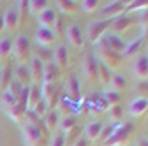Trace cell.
Wrapping results in <instances>:
<instances>
[{
    "mask_svg": "<svg viewBox=\"0 0 148 146\" xmlns=\"http://www.w3.org/2000/svg\"><path fill=\"white\" fill-rule=\"evenodd\" d=\"M60 120H62V116H60L58 109H49L48 115L42 118L44 127H46V132H53V134L57 132L58 130V125H60Z\"/></svg>",
    "mask_w": 148,
    "mask_h": 146,
    "instance_id": "e0dca14e",
    "label": "cell"
},
{
    "mask_svg": "<svg viewBox=\"0 0 148 146\" xmlns=\"http://www.w3.org/2000/svg\"><path fill=\"white\" fill-rule=\"evenodd\" d=\"M5 28H4V18L2 16H0V32H4Z\"/></svg>",
    "mask_w": 148,
    "mask_h": 146,
    "instance_id": "681fc988",
    "label": "cell"
},
{
    "mask_svg": "<svg viewBox=\"0 0 148 146\" xmlns=\"http://www.w3.org/2000/svg\"><path fill=\"white\" fill-rule=\"evenodd\" d=\"M32 111H34V113H35L37 116H39V118L42 120V118H44V116L48 115V111H49V107H48V104H46V100H42V99H41L39 102H37V104H35V107L32 109Z\"/></svg>",
    "mask_w": 148,
    "mask_h": 146,
    "instance_id": "ab89813d",
    "label": "cell"
},
{
    "mask_svg": "<svg viewBox=\"0 0 148 146\" xmlns=\"http://www.w3.org/2000/svg\"><path fill=\"white\" fill-rule=\"evenodd\" d=\"M101 4H102V2H99V0H81V2H79V7H81L85 12H95V11L101 9Z\"/></svg>",
    "mask_w": 148,
    "mask_h": 146,
    "instance_id": "d590c367",
    "label": "cell"
},
{
    "mask_svg": "<svg viewBox=\"0 0 148 146\" xmlns=\"http://www.w3.org/2000/svg\"><path fill=\"white\" fill-rule=\"evenodd\" d=\"M0 81H2V70H0Z\"/></svg>",
    "mask_w": 148,
    "mask_h": 146,
    "instance_id": "f907efd6",
    "label": "cell"
},
{
    "mask_svg": "<svg viewBox=\"0 0 148 146\" xmlns=\"http://www.w3.org/2000/svg\"><path fill=\"white\" fill-rule=\"evenodd\" d=\"M53 63L57 65L60 70L69 65V51H67L65 46H58L57 49L53 51Z\"/></svg>",
    "mask_w": 148,
    "mask_h": 146,
    "instance_id": "44dd1931",
    "label": "cell"
},
{
    "mask_svg": "<svg viewBox=\"0 0 148 146\" xmlns=\"http://www.w3.org/2000/svg\"><path fill=\"white\" fill-rule=\"evenodd\" d=\"M65 88H67V95H69L71 99H74V100H76V99L79 97V93H81V90H79V79L74 76V74H71V76L67 78Z\"/></svg>",
    "mask_w": 148,
    "mask_h": 146,
    "instance_id": "cb8c5ba5",
    "label": "cell"
},
{
    "mask_svg": "<svg viewBox=\"0 0 148 146\" xmlns=\"http://www.w3.org/2000/svg\"><path fill=\"white\" fill-rule=\"evenodd\" d=\"M2 18H4V28L9 30V32L18 30V27H20V23H21L20 14H18V9H16V7L7 9V11L2 14Z\"/></svg>",
    "mask_w": 148,
    "mask_h": 146,
    "instance_id": "2e32d148",
    "label": "cell"
},
{
    "mask_svg": "<svg viewBox=\"0 0 148 146\" xmlns=\"http://www.w3.org/2000/svg\"><path fill=\"white\" fill-rule=\"evenodd\" d=\"M115 127H116V123H109V125H104V129H102V132H101V137H99L101 144L111 137V134H113V130H115Z\"/></svg>",
    "mask_w": 148,
    "mask_h": 146,
    "instance_id": "60d3db41",
    "label": "cell"
},
{
    "mask_svg": "<svg viewBox=\"0 0 148 146\" xmlns=\"http://www.w3.org/2000/svg\"><path fill=\"white\" fill-rule=\"evenodd\" d=\"M12 46H14V41L9 39V37L0 41V58H2V60L9 58L11 55H12Z\"/></svg>",
    "mask_w": 148,
    "mask_h": 146,
    "instance_id": "1f68e13d",
    "label": "cell"
},
{
    "mask_svg": "<svg viewBox=\"0 0 148 146\" xmlns=\"http://www.w3.org/2000/svg\"><path fill=\"white\" fill-rule=\"evenodd\" d=\"M138 23H139L141 30H145V28L148 27V9H145V11H141V12H139V18H138Z\"/></svg>",
    "mask_w": 148,
    "mask_h": 146,
    "instance_id": "f6af8a7d",
    "label": "cell"
},
{
    "mask_svg": "<svg viewBox=\"0 0 148 146\" xmlns=\"http://www.w3.org/2000/svg\"><path fill=\"white\" fill-rule=\"evenodd\" d=\"M44 65L39 58L32 57L30 63H28V69H30V76H32V85H37L41 86L42 85V78H44Z\"/></svg>",
    "mask_w": 148,
    "mask_h": 146,
    "instance_id": "4fadbf2b",
    "label": "cell"
},
{
    "mask_svg": "<svg viewBox=\"0 0 148 146\" xmlns=\"http://www.w3.org/2000/svg\"><path fill=\"white\" fill-rule=\"evenodd\" d=\"M99 46H102V48H108V49H111V51H116V53H123V49H125V41L120 37V35H115V33H106L104 37L101 39V42H99Z\"/></svg>",
    "mask_w": 148,
    "mask_h": 146,
    "instance_id": "8fae6325",
    "label": "cell"
},
{
    "mask_svg": "<svg viewBox=\"0 0 148 146\" xmlns=\"http://www.w3.org/2000/svg\"><path fill=\"white\" fill-rule=\"evenodd\" d=\"M16 9H18V14H20V20H23L25 14L28 12V0H20L18 5H16Z\"/></svg>",
    "mask_w": 148,
    "mask_h": 146,
    "instance_id": "ee69618b",
    "label": "cell"
},
{
    "mask_svg": "<svg viewBox=\"0 0 148 146\" xmlns=\"http://www.w3.org/2000/svg\"><path fill=\"white\" fill-rule=\"evenodd\" d=\"M83 74L90 83L99 81V60L95 55H85L83 58Z\"/></svg>",
    "mask_w": 148,
    "mask_h": 146,
    "instance_id": "52a82bcc",
    "label": "cell"
},
{
    "mask_svg": "<svg viewBox=\"0 0 148 146\" xmlns=\"http://www.w3.org/2000/svg\"><path fill=\"white\" fill-rule=\"evenodd\" d=\"M32 57L39 58L42 63H49V62H53V53H51V49H48V48H44V46H37L35 51L32 53Z\"/></svg>",
    "mask_w": 148,
    "mask_h": 146,
    "instance_id": "f1b7e54d",
    "label": "cell"
},
{
    "mask_svg": "<svg viewBox=\"0 0 148 146\" xmlns=\"http://www.w3.org/2000/svg\"><path fill=\"white\" fill-rule=\"evenodd\" d=\"M55 41H57V35H55V32L51 28H41V27L37 28V32H35V42L39 44V46L48 48Z\"/></svg>",
    "mask_w": 148,
    "mask_h": 146,
    "instance_id": "ac0fdd59",
    "label": "cell"
},
{
    "mask_svg": "<svg viewBox=\"0 0 148 146\" xmlns=\"http://www.w3.org/2000/svg\"><path fill=\"white\" fill-rule=\"evenodd\" d=\"M48 146H67V136L60 130H57L53 136H51V141Z\"/></svg>",
    "mask_w": 148,
    "mask_h": 146,
    "instance_id": "f35d334b",
    "label": "cell"
},
{
    "mask_svg": "<svg viewBox=\"0 0 148 146\" xmlns=\"http://www.w3.org/2000/svg\"><path fill=\"white\" fill-rule=\"evenodd\" d=\"M109 25H111V20H95V21H92L86 27L85 39H88L92 44H99L101 39L106 35V32L109 30Z\"/></svg>",
    "mask_w": 148,
    "mask_h": 146,
    "instance_id": "3957f363",
    "label": "cell"
},
{
    "mask_svg": "<svg viewBox=\"0 0 148 146\" xmlns=\"http://www.w3.org/2000/svg\"><path fill=\"white\" fill-rule=\"evenodd\" d=\"M44 146H46V144H44Z\"/></svg>",
    "mask_w": 148,
    "mask_h": 146,
    "instance_id": "db71d44e",
    "label": "cell"
},
{
    "mask_svg": "<svg viewBox=\"0 0 148 146\" xmlns=\"http://www.w3.org/2000/svg\"><path fill=\"white\" fill-rule=\"evenodd\" d=\"M57 4V7L64 12V14H78L79 11V2H76V0H58V2H55Z\"/></svg>",
    "mask_w": 148,
    "mask_h": 146,
    "instance_id": "d4e9b609",
    "label": "cell"
},
{
    "mask_svg": "<svg viewBox=\"0 0 148 146\" xmlns=\"http://www.w3.org/2000/svg\"><path fill=\"white\" fill-rule=\"evenodd\" d=\"M49 4L51 2H48V0H28V11L34 16H39L41 12L49 9Z\"/></svg>",
    "mask_w": 148,
    "mask_h": 146,
    "instance_id": "4316f807",
    "label": "cell"
},
{
    "mask_svg": "<svg viewBox=\"0 0 148 146\" xmlns=\"http://www.w3.org/2000/svg\"><path fill=\"white\" fill-rule=\"evenodd\" d=\"M60 79V69L55 65L53 62L46 63L44 65V78H42V83H57Z\"/></svg>",
    "mask_w": 148,
    "mask_h": 146,
    "instance_id": "603a6c76",
    "label": "cell"
},
{
    "mask_svg": "<svg viewBox=\"0 0 148 146\" xmlns=\"http://www.w3.org/2000/svg\"><path fill=\"white\" fill-rule=\"evenodd\" d=\"M57 21H58V14H57V11H55L53 7L46 9L44 12H41L39 16H37V23H39L41 28H51L53 30V27L57 25Z\"/></svg>",
    "mask_w": 148,
    "mask_h": 146,
    "instance_id": "9a60e30c",
    "label": "cell"
},
{
    "mask_svg": "<svg viewBox=\"0 0 148 146\" xmlns=\"http://www.w3.org/2000/svg\"><path fill=\"white\" fill-rule=\"evenodd\" d=\"M132 130L134 127L131 121H122V123H116L113 134L108 141H104L101 146H127L129 141L132 137Z\"/></svg>",
    "mask_w": 148,
    "mask_h": 146,
    "instance_id": "6da1fadb",
    "label": "cell"
},
{
    "mask_svg": "<svg viewBox=\"0 0 148 146\" xmlns=\"http://www.w3.org/2000/svg\"><path fill=\"white\" fill-rule=\"evenodd\" d=\"M102 99H104V102L108 104V107H109V106H116V104H120V100H122L120 92H115V90H106Z\"/></svg>",
    "mask_w": 148,
    "mask_h": 146,
    "instance_id": "836d02e7",
    "label": "cell"
},
{
    "mask_svg": "<svg viewBox=\"0 0 148 146\" xmlns=\"http://www.w3.org/2000/svg\"><path fill=\"white\" fill-rule=\"evenodd\" d=\"M143 48H145L143 37H136V39H132V41L125 42V49H123V53H122V57H123V58H136V55H138Z\"/></svg>",
    "mask_w": 148,
    "mask_h": 146,
    "instance_id": "d6986e66",
    "label": "cell"
},
{
    "mask_svg": "<svg viewBox=\"0 0 148 146\" xmlns=\"http://www.w3.org/2000/svg\"><path fill=\"white\" fill-rule=\"evenodd\" d=\"M95 58H97L102 65H106L109 70H111V69L120 67V65H122V62H123V57H122L120 53L111 51V49L102 48V46H99V48H97V55H95Z\"/></svg>",
    "mask_w": 148,
    "mask_h": 146,
    "instance_id": "277c9868",
    "label": "cell"
},
{
    "mask_svg": "<svg viewBox=\"0 0 148 146\" xmlns=\"http://www.w3.org/2000/svg\"><path fill=\"white\" fill-rule=\"evenodd\" d=\"M109 90H115V92H120L122 88H125L127 86V79H125V76L123 74H113L111 76V83H109Z\"/></svg>",
    "mask_w": 148,
    "mask_h": 146,
    "instance_id": "d6a6232c",
    "label": "cell"
},
{
    "mask_svg": "<svg viewBox=\"0 0 148 146\" xmlns=\"http://www.w3.org/2000/svg\"><path fill=\"white\" fill-rule=\"evenodd\" d=\"M138 146H148V137L141 136V137L138 139Z\"/></svg>",
    "mask_w": 148,
    "mask_h": 146,
    "instance_id": "7dc6e473",
    "label": "cell"
},
{
    "mask_svg": "<svg viewBox=\"0 0 148 146\" xmlns=\"http://www.w3.org/2000/svg\"><path fill=\"white\" fill-rule=\"evenodd\" d=\"M0 63H2V58H0Z\"/></svg>",
    "mask_w": 148,
    "mask_h": 146,
    "instance_id": "f5cc1de1",
    "label": "cell"
},
{
    "mask_svg": "<svg viewBox=\"0 0 148 146\" xmlns=\"http://www.w3.org/2000/svg\"><path fill=\"white\" fill-rule=\"evenodd\" d=\"M41 99H42V95H41V86L30 85L28 86V109H30V111L35 107V104L39 102Z\"/></svg>",
    "mask_w": 148,
    "mask_h": 146,
    "instance_id": "83f0119b",
    "label": "cell"
},
{
    "mask_svg": "<svg viewBox=\"0 0 148 146\" xmlns=\"http://www.w3.org/2000/svg\"><path fill=\"white\" fill-rule=\"evenodd\" d=\"M41 95H42V100H46L49 109H57L62 93H60V88L57 83H42L41 85Z\"/></svg>",
    "mask_w": 148,
    "mask_h": 146,
    "instance_id": "5b68a950",
    "label": "cell"
},
{
    "mask_svg": "<svg viewBox=\"0 0 148 146\" xmlns=\"http://www.w3.org/2000/svg\"><path fill=\"white\" fill-rule=\"evenodd\" d=\"M65 33H67V41H69V44L72 48L81 49L85 46V32H83V28L78 23H71L67 27V32Z\"/></svg>",
    "mask_w": 148,
    "mask_h": 146,
    "instance_id": "ba28073f",
    "label": "cell"
},
{
    "mask_svg": "<svg viewBox=\"0 0 148 146\" xmlns=\"http://www.w3.org/2000/svg\"><path fill=\"white\" fill-rule=\"evenodd\" d=\"M101 12L104 16V20H115V18L125 14V2H120V0L108 2L101 7Z\"/></svg>",
    "mask_w": 148,
    "mask_h": 146,
    "instance_id": "30bf717a",
    "label": "cell"
},
{
    "mask_svg": "<svg viewBox=\"0 0 148 146\" xmlns=\"http://www.w3.org/2000/svg\"><path fill=\"white\" fill-rule=\"evenodd\" d=\"M145 55H146V57H148V46H146V53H145Z\"/></svg>",
    "mask_w": 148,
    "mask_h": 146,
    "instance_id": "816d5d0a",
    "label": "cell"
},
{
    "mask_svg": "<svg viewBox=\"0 0 148 146\" xmlns=\"http://www.w3.org/2000/svg\"><path fill=\"white\" fill-rule=\"evenodd\" d=\"M132 72H134V78L138 81H145L148 79V57L145 53L138 55L134 63H132Z\"/></svg>",
    "mask_w": 148,
    "mask_h": 146,
    "instance_id": "7c38bea8",
    "label": "cell"
},
{
    "mask_svg": "<svg viewBox=\"0 0 148 146\" xmlns=\"http://www.w3.org/2000/svg\"><path fill=\"white\" fill-rule=\"evenodd\" d=\"M111 76H113V72H111L106 65H102V63L99 62V81H101V85L109 86V83H111Z\"/></svg>",
    "mask_w": 148,
    "mask_h": 146,
    "instance_id": "e575fe53",
    "label": "cell"
},
{
    "mask_svg": "<svg viewBox=\"0 0 148 146\" xmlns=\"http://www.w3.org/2000/svg\"><path fill=\"white\" fill-rule=\"evenodd\" d=\"M141 37H143V41H145V42H148V27H146V28L143 30V33H141Z\"/></svg>",
    "mask_w": 148,
    "mask_h": 146,
    "instance_id": "c3c4849f",
    "label": "cell"
},
{
    "mask_svg": "<svg viewBox=\"0 0 148 146\" xmlns=\"http://www.w3.org/2000/svg\"><path fill=\"white\" fill-rule=\"evenodd\" d=\"M148 113V99L145 97H136L129 104V115L132 118H141L143 115Z\"/></svg>",
    "mask_w": 148,
    "mask_h": 146,
    "instance_id": "5bb4252c",
    "label": "cell"
},
{
    "mask_svg": "<svg viewBox=\"0 0 148 146\" xmlns=\"http://www.w3.org/2000/svg\"><path fill=\"white\" fill-rule=\"evenodd\" d=\"M148 9V0H132V2H125V12H141Z\"/></svg>",
    "mask_w": 148,
    "mask_h": 146,
    "instance_id": "f546056e",
    "label": "cell"
},
{
    "mask_svg": "<svg viewBox=\"0 0 148 146\" xmlns=\"http://www.w3.org/2000/svg\"><path fill=\"white\" fill-rule=\"evenodd\" d=\"M106 111H108V115H109V118H111L113 123H122V118H123V107H122V104L109 106Z\"/></svg>",
    "mask_w": 148,
    "mask_h": 146,
    "instance_id": "4dcf8cb0",
    "label": "cell"
},
{
    "mask_svg": "<svg viewBox=\"0 0 148 146\" xmlns=\"http://www.w3.org/2000/svg\"><path fill=\"white\" fill-rule=\"evenodd\" d=\"M21 90H23V86H21L20 83H18L16 79H12V81L9 83V86H7V92H11L14 97H18V95H20V93H21ZM4 92H5V90H4Z\"/></svg>",
    "mask_w": 148,
    "mask_h": 146,
    "instance_id": "b9f144b4",
    "label": "cell"
},
{
    "mask_svg": "<svg viewBox=\"0 0 148 146\" xmlns=\"http://www.w3.org/2000/svg\"><path fill=\"white\" fill-rule=\"evenodd\" d=\"M134 18H131L129 14H122V16H118V18H115V20H111V25H109V33H115V35H118V33H123V32H127L131 27H134Z\"/></svg>",
    "mask_w": 148,
    "mask_h": 146,
    "instance_id": "9c48e42d",
    "label": "cell"
},
{
    "mask_svg": "<svg viewBox=\"0 0 148 146\" xmlns=\"http://www.w3.org/2000/svg\"><path fill=\"white\" fill-rule=\"evenodd\" d=\"M23 139L27 146H44V132L32 123H23Z\"/></svg>",
    "mask_w": 148,
    "mask_h": 146,
    "instance_id": "8992f818",
    "label": "cell"
},
{
    "mask_svg": "<svg viewBox=\"0 0 148 146\" xmlns=\"http://www.w3.org/2000/svg\"><path fill=\"white\" fill-rule=\"evenodd\" d=\"M14 79L21 86H30L32 85V76H30L28 65H18L16 70H14Z\"/></svg>",
    "mask_w": 148,
    "mask_h": 146,
    "instance_id": "7402d4cb",
    "label": "cell"
},
{
    "mask_svg": "<svg viewBox=\"0 0 148 146\" xmlns=\"http://www.w3.org/2000/svg\"><path fill=\"white\" fill-rule=\"evenodd\" d=\"M0 102H2V107H4V111L5 109H9V107H12V106H16L18 104V97H14L11 92H5L2 93V97H0Z\"/></svg>",
    "mask_w": 148,
    "mask_h": 146,
    "instance_id": "8d00e7d4",
    "label": "cell"
},
{
    "mask_svg": "<svg viewBox=\"0 0 148 146\" xmlns=\"http://www.w3.org/2000/svg\"><path fill=\"white\" fill-rule=\"evenodd\" d=\"M72 146H88V141H86L85 137H79V139L74 141V144H72Z\"/></svg>",
    "mask_w": 148,
    "mask_h": 146,
    "instance_id": "bcb514c9",
    "label": "cell"
},
{
    "mask_svg": "<svg viewBox=\"0 0 148 146\" xmlns=\"http://www.w3.org/2000/svg\"><path fill=\"white\" fill-rule=\"evenodd\" d=\"M102 129H104V123H102V121H97V120H95V121H90V123L85 127V139H86L88 143L99 141Z\"/></svg>",
    "mask_w": 148,
    "mask_h": 146,
    "instance_id": "ffe728a7",
    "label": "cell"
},
{
    "mask_svg": "<svg viewBox=\"0 0 148 146\" xmlns=\"http://www.w3.org/2000/svg\"><path fill=\"white\" fill-rule=\"evenodd\" d=\"M76 125H78V120H76V116H74V115H69V116H64V118L60 120L58 130H60V132H64V134L67 136L69 132H72L74 129H76Z\"/></svg>",
    "mask_w": 148,
    "mask_h": 146,
    "instance_id": "484cf974",
    "label": "cell"
},
{
    "mask_svg": "<svg viewBox=\"0 0 148 146\" xmlns=\"http://www.w3.org/2000/svg\"><path fill=\"white\" fill-rule=\"evenodd\" d=\"M12 81V69L9 67V65H5L4 69H2V81H0V90H7V86H9V83Z\"/></svg>",
    "mask_w": 148,
    "mask_h": 146,
    "instance_id": "74e56055",
    "label": "cell"
},
{
    "mask_svg": "<svg viewBox=\"0 0 148 146\" xmlns=\"http://www.w3.org/2000/svg\"><path fill=\"white\" fill-rule=\"evenodd\" d=\"M12 55L18 60L20 65H28L32 60V44L27 35H18L14 39V46H12Z\"/></svg>",
    "mask_w": 148,
    "mask_h": 146,
    "instance_id": "7a4b0ae2",
    "label": "cell"
},
{
    "mask_svg": "<svg viewBox=\"0 0 148 146\" xmlns=\"http://www.w3.org/2000/svg\"><path fill=\"white\" fill-rule=\"evenodd\" d=\"M136 90H138V97H145V99H148V79H145V81H138V86H136Z\"/></svg>",
    "mask_w": 148,
    "mask_h": 146,
    "instance_id": "7bdbcfd3",
    "label": "cell"
}]
</instances>
